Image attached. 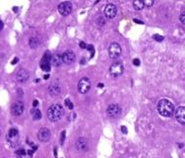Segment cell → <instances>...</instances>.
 <instances>
[{"label": "cell", "instance_id": "obj_1", "mask_svg": "<svg viewBox=\"0 0 185 158\" xmlns=\"http://www.w3.org/2000/svg\"><path fill=\"white\" fill-rule=\"evenodd\" d=\"M157 110H158V113L161 117L170 118L174 114V106L169 100L161 99L159 101Z\"/></svg>", "mask_w": 185, "mask_h": 158}, {"label": "cell", "instance_id": "obj_2", "mask_svg": "<svg viewBox=\"0 0 185 158\" xmlns=\"http://www.w3.org/2000/svg\"><path fill=\"white\" fill-rule=\"evenodd\" d=\"M63 114H64L63 108L59 104H54V105H51L48 108L46 116H47L48 120L51 121V122H57V121H59L62 118Z\"/></svg>", "mask_w": 185, "mask_h": 158}, {"label": "cell", "instance_id": "obj_3", "mask_svg": "<svg viewBox=\"0 0 185 158\" xmlns=\"http://www.w3.org/2000/svg\"><path fill=\"white\" fill-rule=\"evenodd\" d=\"M108 54L111 59H118L121 54V46L119 44L117 43H112L110 44L109 48H108Z\"/></svg>", "mask_w": 185, "mask_h": 158}, {"label": "cell", "instance_id": "obj_4", "mask_svg": "<svg viewBox=\"0 0 185 158\" xmlns=\"http://www.w3.org/2000/svg\"><path fill=\"white\" fill-rule=\"evenodd\" d=\"M91 89V81L88 77H83L78 83V91L81 94H86Z\"/></svg>", "mask_w": 185, "mask_h": 158}, {"label": "cell", "instance_id": "obj_5", "mask_svg": "<svg viewBox=\"0 0 185 158\" xmlns=\"http://www.w3.org/2000/svg\"><path fill=\"white\" fill-rule=\"evenodd\" d=\"M57 9H58V12L61 14L62 16H68L69 14L72 12L73 5H72V3L69 1L61 2V3L58 5V7H57Z\"/></svg>", "mask_w": 185, "mask_h": 158}, {"label": "cell", "instance_id": "obj_6", "mask_svg": "<svg viewBox=\"0 0 185 158\" xmlns=\"http://www.w3.org/2000/svg\"><path fill=\"white\" fill-rule=\"evenodd\" d=\"M124 67L121 62H114L109 67V73L113 77H118L123 73Z\"/></svg>", "mask_w": 185, "mask_h": 158}, {"label": "cell", "instance_id": "obj_7", "mask_svg": "<svg viewBox=\"0 0 185 158\" xmlns=\"http://www.w3.org/2000/svg\"><path fill=\"white\" fill-rule=\"evenodd\" d=\"M106 114H107V116L109 118H116L121 114V108L117 104H111V105H109L107 107V109H106Z\"/></svg>", "mask_w": 185, "mask_h": 158}, {"label": "cell", "instance_id": "obj_8", "mask_svg": "<svg viewBox=\"0 0 185 158\" xmlns=\"http://www.w3.org/2000/svg\"><path fill=\"white\" fill-rule=\"evenodd\" d=\"M41 67L43 71L48 72L50 71V67H51V59H50V53L46 52L43 55V57L41 60Z\"/></svg>", "mask_w": 185, "mask_h": 158}, {"label": "cell", "instance_id": "obj_9", "mask_svg": "<svg viewBox=\"0 0 185 158\" xmlns=\"http://www.w3.org/2000/svg\"><path fill=\"white\" fill-rule=\"evenodd\" d=\"M105 17L107 18V19H113V18L116 16V13H117V8L114 4L112 3H109L105 6Z\"/></svg>", "mask_w": 185, "mask_h": 158}, {"label": "cell", "instance_id": "obj_10", "mask_svg": "<svg viewBox=\"0 0 185 158\" xmlns=\"http://www.w3.org/2000/svg\"><path fill=\"white\" fill-rule=\"evenodd\" d=\"M62 59H63V62L66 64H72L73 62H75L76 60V55L74 52L72 50H68L66 52H64L62 53Z\"/></svg>", "mask_w": 185, "mask_h": 158}, {"label": "cell", "instance_id": "obj_11", "mask_svg": "<svg viewBox=\"0 0 185 158\" xmlns=\"http://www.w3.org/2000/svg\"><path fill=\"white\" fill-rule=\"evenodd\" d=\"M76 148L79 151H87L89 149V141L85 138H79L75 142Z\"/></svg>", "mask_w": 185, "mask_h": 158}, {"label": "cell", "instance_id": "obj_12", "mask_svg": "<svg viewBox=\"0 0 185 158\" xmlns=\"http://www.w3.org/2000/svg\"><path fill=\"white\" fill-rule=\"evenodd\" d=\"M175 118L180 125H185V106L178 107L175 110Z\"/></svg>", "mask_w": 185, "mask_h": 158}, {"label": "cell", "instance_id": "obj_13", "mask_svg": "<svg viewBox=\"0 0 185 158\" xmlns=\"http://www.w3.org/2000/svg\"><path fill=\"white\" fill-rule=\"evenodd\" d=\"M11 112L14 116H20L24 112V103L22 101H17L12 105Z\"/></svg>", "mask_w": 185, "mask_h": 158}, {"label": "cell", "instance_id": "obj_14", "mask_svg": "<svg viewBox=\"0 0 185 158\" xmlns=\"http://www.w3.org/2000/svg\"><path fill=\"white\" fill-rule=\"evenodd\" d=\"M38 140L41 141V142H46V141L49 140V138H50L49 129H45V127L41 129L38 132Z\"/></svg>", "mask_w": 185, "mask_h": 158}, {"label": "cell", "instance_id": "obj_15", "mask_svg": "<svg viewBox=\"0 0 185 158\" xmlns=\"http://www.w3.org/2000/svg\"><path fill=\"white\" fill-rule=\"evenodd\" d=\"M29 77H30V73H29V71L26 70V69H20V70L18 71L17 75H16L17 81L19 83H25L28 79H29Z\"/></svg>", "mask_w": 185, "mask_h": 158}, {"label": "cell", "instance_id": "obj_16", "mask_svg": "<svg viewBox=\"0 0 185 158\" xmlns=\"http://www.w3.org/2000/svg\"><path fill=\"white\" fill-rule=\"evenodd\" d=\"M48 91H49L50 95L51 96H58V95L61 93V87L57 82H53L51 83V85L48 87Z\"/></svg>", "mask_w": 185, "mask_h": 158}, {"label": "cell", "instance_id": "obj_17", "mask_svg": "<svg viewBox=\"0 0 185 158\" xmlns=\"http://www.w3.org/2000/svg\"><path fill=\"white\" fill-rule=\"evenodd\" d=\"M63 62V59H62V55H60L59 53H56V54H53L51 57V65L57 67L60 66V64Z\"/></svg>", "mask_w": 185, "mask_h": 158}, {"label": "cell", "instance_id": "obj_18", "mask_svg": "<svg viewBox=\"0 0 185 158\" xmlns=\"http://www.w3.org/2000/svg\"><path fill=\"white\" fill-rule=\"evenodd\" d=\"M144 1L143 0H134L133 1V7L135 10L140 11L144 8Z\"/></svg>", "mask_w": 185, "mask_h": 158}, {"label": "cell", "instance_id": "obj_19", "mask_svg": "<svg viewBox=\"0 0 185 158\" xmlns=\"http://www.w3.org/2000/svg\"><path fill=\"white\" fill-rule=\"evenodd\" d=\"M38 44H40V41H38V39L36 38V37H34V38H31L29 41V45L32 48H36V46H38Z\"/></svg>", "mask_w": 185, "mask_h": 158}, {"label": "cell", "instance_id": "obj_20", "mask_svg": "<svg viewBox=\"0 0 185 158\" xmlns=\"http://www.w3.org/2000/svg\"><path fill=\"white\" fill-rule=\"evenodd\" d=\"M9 138H18L19 136V131H18V129H11L10 131L8 132V136Z\"/></svg>", "mask_w": 185, "mask_h": 158}, {"label": "cell", "instance_id": "obj_21", "mask_svg": "<svg viewBox=\"0 0 185 158\" xmlns=\"http://www.w3.org/2000/svg\"><path fill=\"white\" fill-rule=\"evenodd\" d=\"M33 118L34 120H41V112L40 110H38V109H36V110H33Z\"/></svg>", "mask_w": 185, "mask_h": 158}, {"label": "cell", "instance_id": "obj_22", "mask_svg": "<svg viewBox=\"0 0 185 158\" xmlns=\"http://www.w3.org/2000/svg\"><path fill=\"white\" fill-rule=\"evenodd\" d=\"M143 1H144V5L146 7H152L154 5L155 0H143Z\"/></svg>", "mask_w": 185, "mask_h": 158}, {"label": "cell", "instance_id": "obj_23", "mask_svg": "<svg viewBox=\"0 0 185 158\" xmlns=\"http://www.w3.org/2000/svg\"><path fill=\"white\" fill-rule=\"evenodd\" d=\"M16 154L20 155V156H22V155H26L27 154V151L24 149V148H20V149H18L17 151H16Z\"/></svg>", "mask_w": 185, "mask_h": 158}, {"label": "cell", "instance_id": "obj_24", "mask_svg": "<svg viewBox=\"0 0 185 158\" xmlns=\"http://www.w3.org/2000/svg\"><path fill=\"white\" fill-rule=\"evenodd\" d=\"M65 105L68 107L70 110H73V108H74V106H73V103H71V101L69 99H66L65 100Z\"/></svg>", "mask_w": 185, "mask_h": 158}, {"label": "cell", "instance_id": "obj_25", "mask_svg": "<svg viewBox=\"0 0 185 158\" xmlns=\"http://www.w3.org/2000/svg\"><path fill=\"white\" fill-rule=\"evenodd\" d=\"M153 38L156 40L157 42H161L163 40V36H159V35H154V36H153Z\"/></svg>", "mask_w": 185, "mask_h": 158}, {"label": "cell", "instance_id": "obj_26", "mask_svg": "<svg viewBox=\"0 0 185 158\" xmlns=\"http://www.w3.org/2000/svg\"><path fill=\"white\" fill-rule=\"evenodd\" d=\"M179 21L182 23V24H185V11H184L183 13L180 14V16H179Z\"/></svg>", "mask_w": 185, "mask_h": 158}, {"label": "cell", "instance_id": "obj_27", "mask_svg": "<svg viewBox=\"0 0 185 158\" xmlns=\"http://www.w3.org/2000/svg\"><path fill=\"white\" fill-rule=\"evenodd\" d=\"M133 63H134V65L139 66V65H140V60H139L138 59H135L133 60Z\"/></svg>", "mask_w": 185, "mask_h": 158}, {"label": "cell", "instance_id": "obj_28", "mask_svg": "<svg viewBox=\"0 0 185 158\" xmlns=\"http://www.w3.org/2000/svg\"><path fill=\"white\" fill-rule=\"evenodd\" d=\"M64 138H65V131H62V133H61V144H63Z\"/></svg>", "mask_w": 185, "mask_h": 158}, {"label": "cell", "instance_id": "obj_29", "mask_svg": "<svg viewBox=\"0 0 185 158\" xmlns=\"http://www.w3.org/2000/svg\"><path fill=\"white\" fill-rule=\"evenodd\" d=\"M80 46H81L82 48H86V45H85L84 42H81V43H80Z\"/></svg>", "mask_w": 185, "mask_h": 158}, {"label": "cell", "instance_id": "obj_30", "mask_svg": "<svg viewBox=\"0 0 185 158\" xmlns=\"http://www.w3.org/2000/svg\"><path fill=\"white\" fill-rule=\"evenodd\" d=\"M121 131H122L123 133H127V129H126L125 127H121Z\"/></svg>", "mask_w": 185, "mask_h": 158}, {"label": "cell", "instance_id": "obj_31", "mask_svg": "<svg viewBox=\"0 0 185 158\" xmlns=\"http://www.w3.org/2000/svg\"><path fill=\"white\" fill-rule=\"evenodd\" d=\"M18 60H19V59H18V57H15V59H13V61H12V64H16V62H17Z\"/></svg>", "mask_w": 185, "mask_h": 158}, {"label": "cell", "instance_id": "obj_32", "mask_svg": "<svg viewBox=\"0 0 185 158\" xmlns=\"http://www.w3.org/2000/svg\"><path fill=\"white\" fill-rule=\"evenodd\" d=\"M38 100H34V103H33V106H34V107H36V106H38Z\"/></svg>", "mask_w": 185, "mask_h": 158}, {"label": "cell", "instance_id": "obj_33", "mask_svg": "<svg viewBox=\"0 0 185 158\" xmlns=\"http://www.w3.org/2000/svg\"><path fill=\"white\" fill-rule=\"evenodd\" d=\"M134 22H137L139 24H143V22H141V21H139V20H136V19H134Z\"/></svg>", "mask_w": 185, "mask_h": 158}, {"label": "cell", "instance_id": "obj_34", "mask_svg": "<svg viewBox=\"0 0 185 158\" xmlns=\"http://www.w3.org/2000/svg\"><path fill=\"white\" fill-rule=\"evenodd\" d=\"M43 78H45V79H48V78H49V74H45V77H43Z\"/></svg>", "mask_w": 185, "mask_h": 158}, {"label": "cell", "instance_id": "obj_35", "mask_svg": "<svg viewBox=\"0 0 185 158\" xmlns=\"http://www.w3.org/2000/svg\"><path fill=\"white\" fill-rule=\"evenodd\" d=\"M0 24H1V25H0V29L2 30V28H3V22H2V21H0Z\"/></svg>", "mask_w": 185, "mask_h": 158}, {"label": "cell", "instance_id": "obj_36", "mask_svg": "<svg viewBox=\"0 0 185 158\" xmlns=\"http://www.w3.org/2000/svg\"><path fill=\"white\" fill-rule=\"evenodd\" d=\"M28 153H29V155H32V154H33V149L29 150V151H28Z\"/></svg>", "mask_w": 185, "mask_h": 158}, {"label": "cell", "instance_id": "obj_37", "mask_svg": "<svg viewBox=\"0 0 185 158\" xmlns=\"http://www.w3.org/2000/svg\"><path fill=\"white\" fill-rule=\"evenodd\" d=\"M103 83H99V88H103Z\"/></svg>", "mask_w": 185, "mask_h": 158}, {"label": "cell", "instance_id": "obj_38", "mask_svg": "<svg viewBox=\"0 0 185 158\" xmlns=\"http://www.w3.org/2000/svg\"><path fill=\"white\" fill-rule=\"evenodd\" d=\"M3 158H6V157H3Z\"/></svg>", "mask_w": 185, "mask_h": 158}]
</instances>
